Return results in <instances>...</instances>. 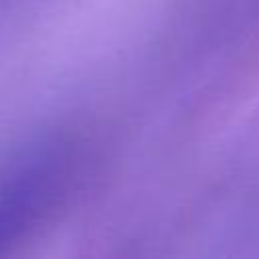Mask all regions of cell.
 I'll use <instances>...</instances> for the list:
<instances>
[{
    "instance_id": "obj_1",
    "label": "cell",
    "mask_w": 259,
    "mask_h": 259,
    "mask_svg": "<svg viewBox=\"0 0 259 259\" xmlns=\"http://www.w3.org/2000/svg\"><path fill=\"white\" fill-rule=\"evenodd\" d=\"M83 148L67 136L45 138L0 166V253L45 227L83 176Z\"/></svg>"
}]
</instances>
